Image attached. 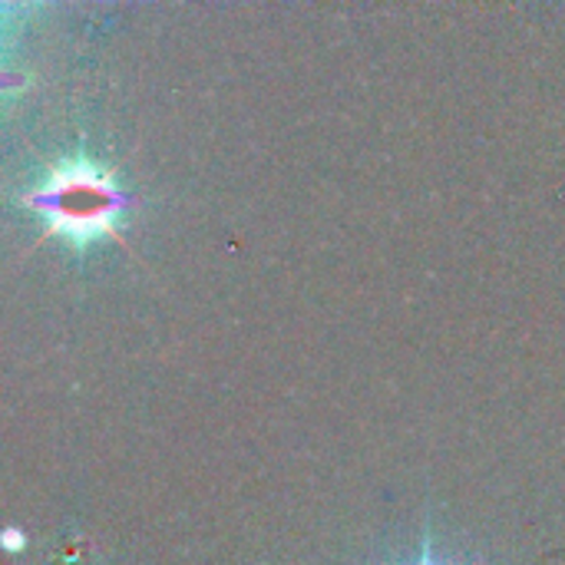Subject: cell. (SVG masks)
<instances>
[{
  "label": "cell",
  "instance_id": "2",
  "mask_svg": "<svg viewBox=\"0 0 565 565\" xmlns=\"http://www.w3.org/2000/svg\"><path fill=\"white\" fill-rule=\"evenodd\" d=\"M411 565H447L437 553H434V543H430V536H424V546H420V553H417V559Z\"/></svg>",
  "mask_w": 565,
  "mask_h": 565
},
{
  "label": "cell",
  "instance_id": "1",
  "mask_svg": "<svg viewBox=\"0 0 565 565\" xmlns=\"http://www.w3.org/2000/svg\"><path fill=\"white\" fill-rule=\"evenodd\" d=\"M23 205L43 222L50 238L63 242L73 255H86L89 248L119 238L129 195L103 162L66 156L33 182Z\"/></svg>",
  "mask_w": 565,
  "mask_h": 565
},
{
  "label": "cell",
  "instance_id": "3",
  "mask_svg": "<svg viewBox=\"0 0 565 565\" xmlns=\"http://www.w3.org/2000/svg\"><path fill=\"white\" fill-rule=\"evenodd\" d=\"M3 546H7L10 553H17V550L23 546V543H20V533H17V530H7V533H3Z\"/></svg>",
  "mask_w": 565,
  "mask_h": 565
}]
</instances>
